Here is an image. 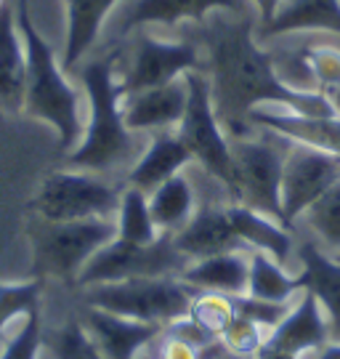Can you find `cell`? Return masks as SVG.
I'll list each match as a JSON object with an SVG mask.
<instances>
[{
  "instance_id": "1",
  "label": "cell",
  "mask_w": 340,
  "mask_h": 359,
  "mask_svg": "<svg viewBox=\"0 0 340 359\" xmlns=\"http://www.w3.org/2000/svg\"><path fill=\"white\" fill-rule=\"evenodd\" d=\"M258 13L213 11L191 32L205 59L215 115L229 139L250 136L252 109L279 107L301 117H335L325 93H298L279 83L266 43L255 38Z\"/></svg>"
},
{
  "instance_id": "2",
  "label": "cell",
  "mask_w": 340,
  "mask_h": 359,
  "mask_svg": "<svg viewBox=\"0 0 340 359\" xmlns=\"http://www.w3.org/2000/svg\"><path fill=\"white\" fill-rule=\"evenodd\" d=\"M120 46L90 53L75 67L77 80L86 93V133L72 152H67V165L101 176L123 173L136 165L149 136L128 130L123 120V90L117 80Z\"/></svg>"
},
{
  "instance_id": "3",
  "label": "cell",
  "mask_w": 340,
  "mask_h": 359,
  "mask_svg": "<svg viewBox=\"0 0 340 359\" xmlns=\"http://www.w3.org/2000/svg\"><path fill=\"white\" fill-rule=\"evenodd\" d=\"M13 6L27 51V90L22 112L50 126L59 136V147L64 152H72L86 133V93L69 80L62 59L38 32L29 13V0H13Z\"/></svg>"
},
{
  "instance_id": "4",
  "label": "cell",
  "mask_w": 340,
  "mask_h": 359,
  "mask_svg": "<svg viewBox=\"0 0 340 359\" xmlns=\"http://www.w3.org/2000/svg\"><path fill=\"white\" fill-rule=\"evenodd\" d=\"M117 46V80L123 96L160 88L189 72H205L202 48L191 32V25H184L178 40L154 38L149 29H139Z\"/></svg>"
},
{
  "instance_id": "5",
  "label": "cell",
  "mask_w": 340,
  "mask_h": 359,
  "mask_svg": "<svg viewBox=\"0 0 340 359\" xmlns=\"http://www.w3.org/2000/svg\"><path fill=\"white\" fill-rule=\"evenodd\" d=\"M80 304L104 309L109 314H120L128 320L147 322L157 327H168L170 322L186 317L191 309V290L181 277H141L123 283H104L80 287Z\"/></svg>"
},
{
  "instance_id": "6",
  "label": "cell",
  "mask_w": 340,
  "mask_h": 359,
  "mask_svg": "<svg viewBox=\"0 0 340 359\" xmlns=\"http://www.w3.org/2000/svg\"><path fill=\"white\" fill-rule=\"evenodd\" d=\"M229 142H231L234 173H237V203L285 224L279 192H282V168H285L290 139L255 126L250 136L229 139Z\"/></svg>"
},
{
  "instance_id": "7",
  "label": "cell",
  "mask_w": 340,
  "mask_h": 359,
  "mask_svg": "<svg viewBox=\"0 0 340 359\" xmlns=\"http://www.w3.org/2000/svg\"><path fill=\"white\" fill-rule=\"evenodd\" d=\"M125 181L88 170H56L40 184L32 200V210L40 221H88V218H114Z\"/></svg>"
},
{
  "instance_id": "8",
  "label": "cell",
  "mask_w": 340,
  "mask_h": 359,
  "mask_svg": "<svg viewBox=\"0 0 340 359\" xmlns=\"http://www.w3.org/2000/svg\"><path fill=\"white\" fill-rule=\"evenodd\" d=\"M186 83H189V102H186L184 120L176 128L178 139L189 149L191 163L221 181L237 203V173H234L231 142L215 115L210 83L205 72H189Z\"/></svg>"
},
{
  "instance_id": "9",
  "label": "cell",
  "mask_w": 340,
  "mask_h": 359,
  "mask_svg": "<svg viewBox=\"0 0 340 359\" xmlns=\"http://www.w3.org/2000/svg\"><path fill=\"white\" fill-rule=\"evenodd\" d=\"M117 237L114 218H88V221H40L32 234L35 269L56 280L75 283L77 274L104 245Z\"/></svg>"
},
{
  "instance_id": "10",
  "label": "cell",
  "mask_w": 340,
  "mask_h": 359,
  "mask_svg": "<svg viewBox=\"0 0 340 359\" xmlns=\"http://www.w3.org/2000/svg\"><path fill=\"white\" fill-rule=\"evenodd\" d=\"M189 261L178 253L170 234H163L151 245H133L114 237L90 258L77 274V287L104 283H123V280H141V277H181Z\"/></svg>"
},
{
  "instance_id": "11",
  "label": "cell",
  "mask_w": 340,
  "mask_h": 359,
  "mask_svg": "<svg viewBox=\"0 0 340 359\" xmlns=\"http://www.w3.org/2000/svg\"><path fill=\"white\" fill-rule=\"evenodd\" d=\"M213 11H255L250 0H125L117 6L104 27V48H112L128 40L133 32L147 29L149 25L181 27L200 25Z\"/></svg>"
},
{
  "instance_id": "12",
  "label": "cell",
  "mask_w": 340,
  "mask_h": 359,
  "mask_svg": "<svg viewBox=\"0 0 340 359\" xmlns=\"http://www.w3.org/2000/svg\"><path fill=\"white\" fill-rule=\"evenodd\" d=\"M338 181L340 154L290 139V147L285 154V168H282V192H279L285 224L295 231L298 218Z\"/></svg>"
},
{
  "instance_id": "13",
  "label": "cell",
  "mask_w": 340,
  "mask_h": 359,
  "mask_svg": "<svg viewBox=\"0 0 340 359\" xmlns=\"http://www.w3.org/2000/svg\"><path fill=\"white\" fill-rule=\"evenodd\" d=\"M186 102H189V83L184 75L160 88L123 96V120H125L128 130H133L139 136L176 130L184 120Z\"/></svg>"
},
{
  "instance_id": "14",
  "label": "cell",
  "mask_w": 340,
  "mask_h": 359,
  "mask_svg": "<svg viewBox=\"0 0 340 359\" xmlns=\"http://www.w3.org/2000/svg\"><path fill=\"white\" fill-rule=\"evenodd\" d=\"M77 317L86 325L90 338L96 341L104 359H141V354L163 333V327L157 325L128 320V317L109 314L104 309H93L86 304H80Z\"/></svg>"
},
{
  "instance_id": "15",
  "label": "cell",
  "mask_w": 340,
  "mask_h": 359,
  "mask_svg": "<svg viewBox=\"0 0 340 359\" xmlns=\"http://www.w3.org/2000/svg\"><path fill=\"white\" fill-rule=\"evenodd\" d=\"M231 229L242 240L245 248L250 250H261L266 256L277 258L282 266H287L290 271L301 274L298 266V237L295 231L287 229L285 224H279L274 218L264 216L258 210H252L247 205L231 203L226 208Z\"/></svg>"
},
{
  "instance_id": "16",
  "label": "cell",
  "mask_w": 340,
  "mask_h": 359,
  "mask_svg": "<svg viewBox=\"0 0 340 359\" xmlns=\"http://www.w3.org/2000/svg\"><path fill=\"white\" fill-rule=\"evenodd\" d=\"M298 266L306 290L314 295L325 320L329 344H340V261L325 253L308 237L298 240Z\"/></svg>"
},
{
  "instance_id": "17",
  "label": "cell",
  "mask_w": 340,
  "mask_h": 359,
  "mask_svg": "<svg viewBox=\"0 0 340 359\" xmlns=\"http://www.w3.org/2000/svg\"><path fill=\"white\" fill-rule=\"evenodd\" d=\"M327 344H329L327 320H325V314H322V309L316 304V298L308 290H303L298 295V301L292 304L290 314L266 335V346L301 359L319 351V348H325Z\"/></svg>"
},
{
  "instance_id": "18",
  "label": "cell",
  "mask_w": 340,
  "mask_h": 359,
  "mask_svg": "<svg viewBox=\"0 0 340 359\" xmlns=\"http://www.w3.org/2000/svg\"><path fill=\"white\" fill-rule=\"evenodd\" d=\"M120 0H64L67 8V32H64L62 67L75 72V67L88 59L101 43L104 27L109 22Z\"/></svg>"
},
{
  "instance_id": "19",
  "label": "cell",
  "mask_w": 340,
  "mask_h": 359,
  "mask_svg": "<svg viewBox=\"0 0 340 359\" xmlns=\"http://www.w3.org/2000/svg\"><path fill=\"white\" fill-rule=\"evenodd\" d=\"M295 32H327L340 38V0H282L274 19L255 27L261 43Z\"/></svg>"
},
{
  "instance_id": "20",
  "label": "cell",
  "mask_w": 340,
  "mask_h": 359,
  "mask_svg": "<svg viewBox=\"0 0 340 359\" xmlns=\"http://www.w3.org/2000/svg\"><path fill=\"white\" fill-rule=\"evenodd\" d=\"M191 165V154L178 139L176 130H163L149 136L136 165L128 170L125 184L136 187L141 192L151 194L160 184L173 179L176 173H184Z\"/></svg>"
},
{
  "instance_id": "21",
  "label": "cell",
  "mask_w": 340,
  "mask_h": 359,
  "mask_svg": "<svg viewBox=\"0 0 340 359\" xmlns=\"http://www.w3.org/2000/svg\"><path fill=\"white\" fill-rule=\"evenodd\" d=\"M27 90V51L16 22V6L8 0L0 8V107L22 112Z\"/></svg>"
},
{
  "instance_id": "22",
  "label": "cell",
  "mask_w": 340,
  "mask_h": 359,
  "mask_svg": "<svg viewBox=\"0 0 340 359\" xmlns=\"http://www.w3.org/2000/svg\"><path fill=\"white\" fill-rule=\"evenodd\" d=\"M247 274H250V250H229L218 256L191 261L181 271V283H186L191 290H210L224 295L247 293Z\"/></svg>"
},
{
  "instance_id": "23",
  "label": "cell",
  "mask_w": 340,
  "mask_h": 359,
  "mask_svg": "<svg viewBox=\"0 0 340 359\" xmlns=\"http://www.w3.org/2000/svg\"><path fill=\"white\" fill-rule=\"evenodd\" d=\"M250 123L258 128L282 133L292 142L314 144L327 152L340 154V117H301L279 107H261L252 109Z\"/></svg>"
},
{
  "instance_id": "24",
  "label": "cell",
  "mask_w": 340,
  "mask_h": 359,
  "mask_svg": "<svg viewBox=\"0 0 340 359\" xmlns=\"http://www.w3.org/2000/svg\"><path fill=\"white\" fill-rule=\"evenodd\" d=\"M149 208L151 218L163 234H176L184 229L197 210V189L191 184L189 170L176 173L173 179L160 184L149 194Z\"/></svg>"
},
{
  "instance_id": "25",
  "label": "cell",
  "mask_w": 340,
  "mask_h": 359,
  "mask_svg": "<svg viewBox=\"0 0 340 359\" xmlns=\"http://www.w3.org/2000/svg\"><path fill=\"white\" fill-rule=\"evenodd\" d=\"M306 290L303 277L282 266L277 258L261 250H250V274H247V295L264 298L274 304H290Z\"/></svg>"
},
{
  "instance_id": "26",
  "label": "cell",
  "mask_w": 340,
  "mask_h": 359,
  "mask_svg": "<svg viewBox=\"0 0 340 359\" xmlns=\"http://www.w3.org/2000/svg\"><path fill=\"white\" fill-rule=\"evenodd\" d=\"M295 229H306L308 240L329 256H340V181L308 208Z\"/></svg>"
},
{
  "instance_id": "27",
  "label": "cell",
  "mask_w": 340,
  "mask_h": 359,
  "mask_svg": "<svg viewBox=\"0 0 340 359\" xmlns=\"http://www.w3.org/2000/svg\"><path fill=\"white\" fill-rule=\"evenodd\" d=\"M117 237L133 245H151L154 240L163 237V231L157 229L154 218H151L149 208V194L136 189V187H128L123 189L120 197V208H117Z\"/></svg>"
},
{
  "instance_id": "28",
  "label": "cell",
  "mask_w": 340,
  "mask_h": 359,
  "mask_svg": "<svg viewBox=\"0 0 340 359\" xmlns=\"http://www.w3.org/2000/svg\"><path fill=\"white\" fill-rule=\"evenodd\" d=\"M43 346L48 348L53 359H104L77 314L67 317L56 330L43 335Z\"/></svg>"
},
{
  "instance_id": "29",
  "label": "cell",
  "mask_w": 340,
  "mask_h": 359,
  "mask_svg": "<svg viewBox=\"0 0 340 359\" xmlns=\"http://www.w3.org/2000/svg\"><path fill=\"white\" fill-rule=\"evenodd\" d=\"M189 317L200 327H205L210 335L221 338V333L229 327V322L237 317V311H234V304H231V295L210 293V290H194Z\"/></svg>"
},
{
  "instance_id": "30",
  "label": "cell",
  "mask_w": 340,
  "mask_h": 359,
  "mask_svg": "<svg viewBox=\"0 0 340 359\" xmlns=\"http://www.w3.org/2000/svg\"><path fill=\"white\" fill-rule=\"evenodd\" d=\"M40 304V280L27 283H0V333L13 320H22Z\"/></svg>"
},
{
  "instance_id": "31",
  "label": "cell",
  "mask_w": 340,
  "mask_h": 359,
  "mask_svg": "<svg viewBox=\"0 0 340 359\" xmlns=\"http://www.w3.org/2000/svg\"><path fill=\"white\" fill-rule=\"evenodd\" d=\"M266 335L268 330H264L261 325L245 320V317H234L229 322V327L221 333V344L242 359H252L261 348L266 346Z\"/></svg>"
},
{
  "instance_id": "32",
  "label": "cell",
  "mask_w": 340,
  "mask_h": 359,
  "mask_svg": "<svg viewBox=\"0 0 340 359\" xmlns=\"http://www.w3.org/2000/svg\"><path fill=\"white\" fill-rule=\"evenodd\" d=\"M298 301V298H295ZM295 301L290 304H274V301H264V298H252V295L242 293V295H231V304H234V311L237 317H245V320L261 325L264 330H274L279 322L290 314V309Z\"/></svg>"
},
{
  "instance_id": "33",
  "label": "cell",
  "mask_w": 340,
  "mask_h": 359,
  "mask_svg": "<svg viewBox=\"0 0 340 359\" xmlns=\"http://www.w3.org/2000/svg\"><path fill=\"white\" fill-rule=\"evenodd\" d=\"M43 348V327H40V309L22 317V327L0 351V359H38Z\"/></svg>"
},
{
  "instance_id": "34",
  "label": "cell",
  "mask_w": 340,
  "mask_h": 359,
  "mask_svg": "<svg viewBox=\"0 0 340 359\" xmlns=\"http://www.w3.org/2000/svg\"><path fill=\"white\" fill-rule=\"evenodd\" d=\"M215 346H218V341L208 348H194L191 344L181 341V338H176V335H168L165 330L160 333V338L151 344L157 359H205Z\"/></svg>"
},
{
  "instance_id": "35",
  "label": "cell",
  "mask_w": 340,
  "mask_h": 359,
  "mask_svg": "<svg viewBox=\"0 0 340 359\" xmlns=\"http://www.w3.org/2000/svg\"><path fill=\"white\" fill-rule=\"evenodd\" d=\"M168 335H176V338H181V341H186V344H191L194 348H208L213 346L215 341H221V338H215V335H210L205 327H200L197 322L191 320L189 314L186 317H181V320L170 322L168 327H163Z\"/></svg>"
},
{
  "instance_id": "36",
  "label": "cell",
  "mask_w": 340,
  "mask_h": 359,
  "mask_svg": "<svg viewBox=\"0 0 340 359\" xmlns=\"http://www.w3.org/2000/svg\"><path fill=\"white\" fill-rule=\"evenodd\" d=\"M250 3H252V8H255V13H258V22H261V25L271 22L277 8L282 6V0H250Z\"/></svg>"
},
{
  "instance_id": "37",
  "label": "cell",
  "mask_w": 340,
  "mask_h": 359,
  "mask_svg": "<svg viewBox=\"0 0 340 359\" xmlns=\"http://www.w3.org/2000/svg\"><path fill=\"white\" fill-rule=\"evenodd\" d=\"M303 359H340V344H327L325 348H319L314 354H308V357Z\"/></svg>"
},
{
  "instance_id": "38",
  "label": "cell",
  "mask_w": 340,
  "mask_h": 359,
  "mask_svg": "<svg viewBox=\"0 0 340 359\" xmlns=\"http://www.w3.org/2000/svg\"><path fill=\"white\" fill-rule=\"evenodd\" d=\"M252 359H301V357H292V354H285V351H277V348H271V346H264L258 354Z\"/></svg>"
},
{
  "instance_id": "39",
  "label": "cell",
  "mask_w": 340,
  "mask_h": 359,
  "mask_svg": "<svg viewBox=\"0 0 340 359\" xmlns=\"http://www.w3.org/2000/svg\"><path fill=\"white\" fill-rule=\"evenodd\" d=\"M325 96H327V102L332 104V109H335V117H340V86H338V88L327 90Z\"/></svg>"
},
{
  "instance_id": "40",
  "label": "cell",
  "mask_w": 340,
  "mask_h": 359,
  "mask_svg": "<svg viewBox=\"0 0 340 359\" xmlns=\"http://www.w3.org/2000/svg\"><path fill=\"white\" fill-rule=\"evenodd\" d=\"M141 359H157V354H154V348H147V351H144V354H141Z\"/></svg>"
},
{
  "instance_id": "41",
  "label": "cell",
  "mask_w": 340,
  "mask_h": 359,
  "mask_svg": "<svg viewBox=\"0 0 340 359\" xmlns=\"http://www.w3.org/2000/svg\"><path fill=\"white\" fill-rule=\"evenodd\" d=\"M6 3H8V0H0V8H3V6H6Z\"/></svg>"
},
{
  "instance_id": "42",
  "label": "cell",
  "mask_w": 340,
  "mask_h": 359,
  "mask_svg": "<svg viewBox=\"0 0 340 359\" xmlns=\"http://www.w3.org/2000/svg\"><path fill=\"white\" fill-rule=\"evenodd\" d=\"M335 258H338V261H340V256H335Z\"/></svg>"
}]
</instances>
